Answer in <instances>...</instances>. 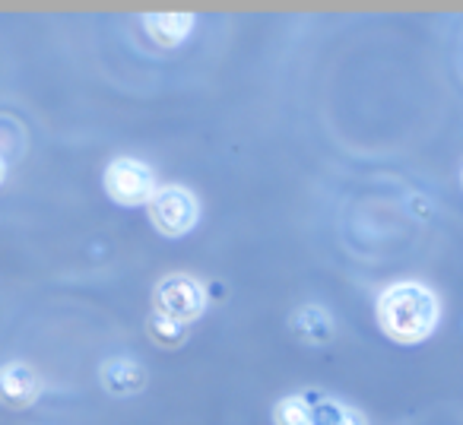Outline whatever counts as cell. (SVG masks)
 <instances>
[{
	"label": "cell",
	"mask_w": 463,
	"mask_h": 425,
	"mask_svg": "<svg viewBox=\"0 0 463 425\" xmlns=\"http://www.w3.org/2000/svg\"><path fill=\"white\" fill-rule=\"evenodd\" d=\"M292 330H296L305 343H327L330 336H334V324H330V317L324 315L321 308H315V305H305V308L296 311V317H292Z\"/></svg>",
	"instance_id": "obj_8"
},
{
	"label": "cell",
	"mask_w": 463,
	"mask_h": 425,
	"mask_svg": "<svg viewBox=\"0 0 463 425\" xmlns=\"http://www.w3.org/2000/svg\"><path fill=\"white\" fill-rule=\"evenodd\" d=\"M4 178H7V162L0 159V184H4Z\"/></svg>",
	"instance_id": "obj_12"
},
{
	"label": "cell",
	"mask_w": 463,
	"mask_h": 425,
	"mask_svg": "<svg viewBox=\"0 0 463 425\" xmlns=\"http://www.w3.org/2000/svg\"><path fill=\"white\" fill-rule=\"evenodd\" d=\"M273 422L277 425H311V406L305 397H286L273 410Z\"/></svg>",
	"instance_id": "obj_9"
},
{
	"label": "cell",
	"mask_w": 463,
	"mask_h": 425,
	"mask_svg": "<svg viewBox=\"0 0 463 425\" xmlns=\"http://www.w3.org/2000/svg\"><path fill=\"white\" fill-rule=\"evenodd\" d=\"M206 308V292L194 277L172 273L156 286V315L168 317L175 324H187L200 317Z\"/></svg>",
	"instance_id": "obj_2"
},
{
	"label": "cell",
	"mask_w": 463,
	"mask_h": 425,
	"mask_svg": "<svg viewBox=\"0 0 463 425\" xmlns=\"http://www.w3.org/2000/svg\"><path fill=\"white\" fill-rule=\"evenodd\" d=\"M42 393V381L39 374L29 365H4L0 368V403L10 406V410H26L39 400Z\"/></svg>",
	"instance_id": "obj_5"
},
{
	"label": "cell",
	"mask_w": 463,
	"mask_h": 425,
	"mask_svg": "<svg viewBox=\"0 0 463 425\" xmlns=\"http://www.w3.org/2000/svg\"><path fill=\"white\" fill-rule=\"evenodd\" d=\"M105 191L115 203L121 206H140L149 203L156 194V181L143 162L137 159H115L105 168Z\"/></svg>",
	"instance_id": "obj_4"
},
{
	"label": "cell",
	"mask_w": 463,
	"mask_h": 425,
	"mask_svg": "<svg viewBox=\"0 0 463 425\" xmlns=\"http://www.w3.org/2000/svg\"><path fill=\"white\" fill-rule=\"evenodd\" d=\"M340 425H368V422H365V416H362V412L346 410V412H343V422Z\"/></svg>",
	"instance_id": "obj_11"
},
{
	"label": "cell",
	"mask_w": 463,
	"mask_h": 425,
	"mask_svg": "<svg viewBox=\"0 0 463 425\" xmlns=\"http://www.w3.org/2000/svg\"><path fill=\"white\" fill-rule=\"evenodd\" d=\"M441 305L419 283H397L378 298V324L391 340L419 343L438 327Z\"/></svg>",
	"instance_id": "obj_1"
},
{
	"label": "cell",
	"mask_w": 463,
	"mask_h": 425,
	"mask_svg": "<svg viewBox=\"0 0 463 425\" xmlns=\"http://www.w3.org/2000/svg\"><path fill=\"white\" fill-rule=\"evenodd\" d=\"M143 23H146V33L153 35V42L172 48L191 33L194 16L191 14H146Z\"/></svg>",
	"instance_id": "obj_7"
},
{
	"label": "cell",
	"mask_w": 463,
	"mask_h": 425,
	"mask_svg": "<svg viewBox=\"0 0 463 425\" xmlns=\"http://www.w3.org/2000/svg\"><path fill=\"white\" fill-rule=\"evenodd\" d=\"M149 220L162 235H187L197 222V200L184 187H162L149 197Z\"/></svg>",
	"instance_id": "obj_3"
},
{
	"label": "cell",
	"mask_w": 463,
	"mask_h": 425,
	"mask_svg": "<svg viewBox=\"0 0 463 425\" xmlns=\"http://www.w3.org/2000/svg\"><path fill=\"white\" fill-rule=\"evenodd\" d=\"M146 327H149V336H153L159 346H181V343L187 340L184 324H175V321H168V317H162V315L149 317Z\"/></svg>",
	"instance_id": "obj_10"
},
{
	"label": "cell",
	"mask_w": 463,
	"mask_h": 425,
	"mask_svg": "<svg viewBox=\"0 0 463 425\" xmlns=\"http://www.w3.org/2000/svg\"><path fill=\"white\" fill-rule=\"evenodd\" d=\"M102 384L105 391L111 393H137L146 387V368L140 362H130V359H115L102 368Z\"/></svg>",
	"instance_id": "obj_6"
}]
</instances>
